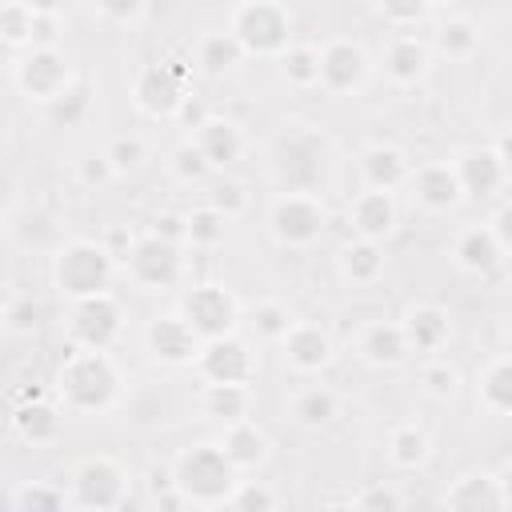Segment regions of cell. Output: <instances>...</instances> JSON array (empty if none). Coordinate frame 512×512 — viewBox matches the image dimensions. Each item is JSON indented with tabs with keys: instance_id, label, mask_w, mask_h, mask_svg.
<instances>
[{
	"instance_id": "6da1fadb",
	"label": "cell",
	"mask_w": 512,
	"mask_h": 512,
	"mask_svg": "<svg viewBox=\"0 0 512 512\" xmlns=\"http://www.w3.org/2000/svg\"><path fill=\"white\" fill-rule=\"evenodd\" d=\"M60 400L72 412H100L120 392V372L104 348H76L60 368Z\"/></svg>"
},
{
	"instance_id": "7a4b0ae2",
	"label": "cell",
	"mask_w": 512,
	"mask_h": 512,
	"mask_svg": "<svg viewBox=\"0 0 512 512\" xmlns=\"http://www.w3.org/2000/svg\"><path fill=\"white\" fill-rule=\"evenodd\" d=\"M172 484L192 504H228L236 480V464L224 456L220 444H192L172 464Z\"/></svg>"
},
{
	"instance_id": "3957f363",
	"label": "cell",
	"mask_w": 512,
	"mask_h": 512,
	"mask_svg": "<svg viewBox=\"0 0 512 512\" xmlns=\"http://www.w3.org/2000/svg\"><path fill=\"white\" fill-rule=\"evenodd\" d=\"M228 32L248 56H280L288 48V12L280 0H244L236 4Z\"/></svg>"
},
{
	"instance_id": "277c9868",
	"label": "cell",
	"mask_w": 512,
	"mask_h": 512,
	"mask_svg": "<svg viewBox=\"0 0 512 512\" xmlns=\"http://www.w3.org/2000/svg\"><path fill=\"white\" fill-rule=\"evenodd\" d=\"M112 264H116V260L104 252V244H96V240H72V244L56 256V288H60L64 296H72V300L108 292Z\"/></svg>"
},
{
	"instance_id": "5b68a950",
	"label": "cell",
	"mask_w": 512,
	"mask_h": 512,
	"mask_svg": "<svg viewBox=\"0 0 512 512\" xmlns=\"http://www.w3.org/2000/svg\"><path fill=\"white\" fill-rule=\"evenodd\" d=\"M324 224H328L324 204L312 192H284L272 204V236L288 248H304V244L320 240Z\"/></svg>"
},
{
	"instance_id": "8992f818",
	"label": "cell",
	"mask_w": 512,
	"mask_h": 512,
	"mask_svg": "<svg viewBox=\"0 0 512 512\" xmlns=\"http://www.w3.org/2000/svg\"><path fill=\"white\" fill-rule=\"evenodd\" d=\"M180 316L192 324V332L200 340H216V336H228L236 328V300L220 284H200L184 296Z\"/></svg>"
},
{
	"instance_id": "52a82bcc",
	"label": "cell",
	"mask_w": 512,
	"mask_h": 512,
	"mask_svg": "<svg viewBox=\"0 0 512 512\" xmlns=\"http://www.w3.org/2000/svg\"><path fill=\"white\" fill-rule=\"evenodd\" d=\"M452 168H456V180H460L464 196L488 200L508 180V148H504V140L496 148H468V152H460V160Z\"/></svg>"
},
{
	"instance_id": "ba28073f",
	"label": "cell",
	"mask_w": 512,
	"mask_h": 512,
	"mask_svg": "<svg viewBox=\"0 0 512 512\" xmlns=\"http://www.w3.org/2000/svg\"><path fill=\"white\" fill-rule=\"evenodd\" d=\"M200 372L208 384H248L256 376V360L248 352V344L240 336H216V340H204L200 352Z\"/></svg>"
},
{
	"instance_id": "9c48e42d",
	"label": "cell",
	"mask_w": 512,
	"mask_h": 512,
	"mask_svg": "<svg viewBox=\"0 0 512 512\" xmlns=\"http://www.w3.org/2000/svg\"><path fill=\"white\" fill-rule=\"evenodd\" d=\"M124 488H128L124 468L108 456H92L76 468V504L80 508H124L128 504Z\"/></svg>"
},
{
	"instance_id": "30bf717a",
	"label": "cell",
	"mask_w": 512,
	"mask_h": 512,
	"mask_svg": "<svg viewBox=\"0 0 512 512\" xmlns=\"http://www.w3.org/2000/svg\"><path fill=\"white\" fill-rule=\"evenodd\" d=\"M68 332H72V344L76 348H108L116 340V332H120V308H116V300L108 292H96V296L76 300Z\"/></svg>"
},
{
	"instance_id": "8fae6325",
	"label": "cell",
	"mask_w": 512,
	"mask_h": 512,
	"mask_svg": "<svg viewBox=\"0 0 512 512\" xmlns=\"http://www.w3.org/2000/svg\"><path fill=\"white\" fill-rule=\"evenodd\" d=\"M16 84L24 96L36 100H56L68 84H72V68L56 48H32L20 64H16Z\"/></svg>"
},
{
	"instance_id": "7c38bea8",
	"label": "cell",
	"mask_w": 512,
	"mask_h": 512,
	"mask_svg": "<svg viewBox=\"0 0 512 512\" xmlns=\"http://www.w3.org/2000/svg\"><path fill=\"white\" fill-rule=\"evenodd\" d=\"M128 272H132V280H140V284H148V288H168V284H176V276H180V244H172V240H160V236H144V240H136L132 244V252H128Z\"/></svg>"
},
{
	"instance_id": "4fadbf2b",
	"label": "cell",
	"mask_w": 512,
	"mask_h": 512,
	"mask_svg": "<svg viewBox=\"0 0 512 512\" xmlns=\"http://www.w3.org/2000/svg\"><path fill=\"white\" fill-rule=\"evenodd\" d=\"M132 96L136 104L148 112V116H172L180 96H184V80H180V68L172 64H148L136 84H132Z\"/></svg>"
},
{
	"instance_id": "5bb4252c",
	"label": "cell",
	"mask_w": 512,
	"mask_h": 512,
	"mask_svg": "<svg viewBox=\"0 0 512 512\" xmlns=\"http://www.w3.org/2000/svg\"><path fill=\"white\" fill-rule=\"evenodd\" d=\"M404 184H412V196H416L428 212H448V208H456L460 196H464V192H460V180H456V168L444 164V160H432V164L412 168Z\"/></svg>"
},
{
	"instance_id": "9a60e30c",
	"label": "cell",
	"mask_w": 512,
	"mask_h": 512,
	"mask_svg": "<svg viewBox=\"0 0 512 512\" xmlns=\"http://www.w3.org/2000/svg\"><path fill=\"white\" fill-rule=\"evenodd\" d=\"M200 336L192 332V324L184 316H156L148 324V348L156 360L164 364H192L200 352Z\"/></svg>"
},
{
	"instance_id": "2e32d148",
	"label": "cell",
	"mask_w": 512,
	"mask_h": 512,
	"mask_svg": "<svg viewBox=\"0 0 512 512\" xmlns=\"http://www.w3.org/2000/svg\"><path fill=\"white\" fill-rule=\"evenodd\" d=\"M280 344H284V360L296 372H320L332 360V336L308 320H292L288 332L280 336Z\"/></svg>"
},
{
	"instance_id": "e0dca14e",
	"label": "cell",
	"mask_w": 512,
	"mask_h": 512,
	"mask_svg": "<svg viewBox=\"0 0 512 512\" xmlns=\"http://www.w3.org/2000/svg\"><path fill=\"white\" fill-rule=\"evenodd\" d=\"M364 72H368V60H364L360 44L332 40V44L320 48V84L328 92H352V88H360Z\"/></svg>"
},
{
	"instance_id": "ac0fdd59",
	"label": "cell",
	"mask_w": 512,
	"mask_h": 512,
	"mask_svg": "<svg viewBox=\"0 0 512 512\" xmlns=\"http://www.w3.org/2000/svg\"><path fill=\"white\" fill-rule=\"evenodd\" d=\"M348 220L356 228V236L364 240H384L396 232V204H392V192H380V188H364L352 204H348Z\"/></svg>"
},
{
	"instance_id": "d6986e66",
	"label": "cell",
	"mask_w": 512,
	"mask_h": 512,
	"mask_svg": "<svg viewBox=\"0 0 512 512\" xmlns=\"http://www.w3.org/2000/svg\"><path fill=\"white\" fill-rule=\"evenodd\" d=\"M408 172H412L408 156H404L400 148H392V144H372V148H364V156H360L364 188L392 192V188H400V184L408 180Z\"/></svg>"
},
{
	"instance_id": "ffe728a7",
	"label": "cell",
	"mask_w": 512,
	"mask_h": 512,
	"mask_svg": "<svg viewBox=\"0 0 512 512\" xmlns=\"http://www.w3.org/2000/svg\"><path fill=\"white\" fill-rule=\"evenodd\" d=\"M196 148L204 152V160H208L212 168H224V164L240 160V152H244V132H240L232 120L208 116V120L196 128Z\"/></svg>"
},
{
	"instance_id": "44dd1931",
	"label": "cell",
	"mask_w": 512,
	"mask_h": 512,
	"mask_svg": "<svg viewBox=\"0 0 512 512\" xmlns=\"http://www.w3.org/2000/svg\"><path fill=\"white\" fill-rule=\"evenodd\" d=\"M400 328H404L408 352H436V348H444V340H448V316H444V308H436V304H416V308H408V316L400 320Z\"/></svg>"
},
{
	"instance_id": "7402d4cb",
	"label": "cell",
	"mask_w": 512,
	"mask_h": 512,
	"mask_svg": "<svg viewBox=\"0 0 512 512\" xmlns=\"http://www.w3.org/2000/svg\"><path fill=\"white\" fill-rule=\"evenodd\" d=\"M508 492H504V480L480 472V476H464L448 496L444 504L448 508H460V512H476V508H508Z\"/></svg>"
},
{
	"instance_id": "603a6c76",
	"label": "cell",
	"mask_w": 512,
	"mask_h": 512,
	"mask_svg": "<svg viewBox=\"0 0 512 512\" xmlns=\"http://www.w3.org/2000/svg\"><path fill=\"white\" fill-rule=\"evenodd\" d=\"M456 260H460V268H468V272H476V276H488V272L500 268L504 248H500V240L488 232V224H480V228H468V232L456 240Z\"/></svg>"
},
{
	"instance_id": "cb8c5ba5",
	"label": "cell",
	"mask_w": 512,
	"mask_h": 512,
	"mask_svg": "<svg viewBox=\"0 0 512 512\" xmlns=\"http://www.w3.org/2000/svg\"><path fill=\"white\" fill-rule=\"evenodd\" d=\"M360 352L368 364H380V368H392L408 356V340H404V328L392 324V320H376L364 328L360 336Z\"/></svg>"
},
{
	"instance_id": "d4e9b609",
	"label": "cell",
	"mask_w": 512,
	"mask_h": 512,
	"mask_svg": "<svg viewBox=\"0 0 512 512\" xmlns=\"http://www.w3.org/2000/svg\"><path fill=\"white\" fill-rule=\"evenodd\" d=\"M220 448H224V456H228V460L236 464V472H240V468H256V464L264 460V452H268V436L244 416V420H232V424L224 428Z\"/></svg>"
},
{
	"instance_id": "484cf974",
	"label": "cell",
	"mask_w": 512,
	"mask_h": 512,
	"mask_svg": "<svg viewBox=\"0 0 512 512\" xmlns=\"http://www.w3.org/2000/svg\"><path fill=\"white\" fill-rule=\"evenodd\" d=\"M428 68V48L416 40V36H400L388 44L384 52V72L396 80V84H416Z\"/></svg>"
},
{
	"instance_id": "4316f807",
	"label": "cell",
	"mask_w": 512,
	"mask_h": 512,
	"mask_svg": "<svg viewBox=\"0 0 512 512\" xmlns=\"http://www.w3.org/2000/svg\"><path fill=\"white\" fill-rule=\"evenodd\" d=\"M340 268H344V276L348 280H356V284H372L380 272H384V248H380V240H352L344 252H340Z\"/></svg>"
},
{
	"instance_id": "83f0119b",
	"label": "cell",
	"mask_w": 512,
	"mask_h": 512,
	"mask_svg": "<svg viewBox=\"0 0 512 512\" xmlns=\"http://www.w3.org/2000/svg\"><path fill=\"white\" fill-rule=\"evenodd\" d=\"M480 404L496 416L512 412V360L508 356H496L484 376H480Z\"/></svg>"
},
{
	"instance_id": "f1b7e54d",
	"label": "cell",
	"mask_w": 512,
	"mask_h": 512,
	"mask_svg": "<svg viewBox=\"0 0 512 512\" xmlns=\"http://www.w3.org/2000/svg\"><path fill=\"white\" fill-rule=\"evenodd\" d=\"M248 404H252L248 384H208V392H204L208 416H216V420H224V424L244 420V416H248Z\"/></svg>"
},
{
	"instance_id": "f546056e",
	"label": "cell",
	"mask_w": 512,
	"mask_h": 512,
	"mask_svg": "<svg viewBox=\"0 0 512 512\" xmlns=\"http://www.w3.org/2000/svg\"><path fill=\"white\" fill-rule=\"evenodd\" d=\"M16 432L32 444H44V440H56L60 436V412L44 400H32L24 408H16Z\"/></svg>"
},
{
	"instance_id": "4dcf8cb0",
	"label": "cell",
	"mask_w": 512,
	"mask_h": 512,
	"mask_svg": "<svg viewBox=\"0 0 512 512\" xmlns=\"http://www.w3.org/2000/svg\"><path fill=\"white\" fill-rule=\"evenodd\" d=\"M280 72L296 88L320 84V48H312V44H288L280 52Z\"/></svg>"
},
{
	"instance_id": "1f68e13d",
	"label": "cell",
	"mask_w": 512,
	"mask_h": 512,
	"mask_svg": "<svg viewBox=\"0 0 512 512\" xmlns=\"http://www.w3.org/2000/svg\"><path fill=\"white\" fill-rule=\"evenodd\" d=\"M240 56H244V48L236 44V36H232V32H208V36L200 40V48H196L200 68H204V72H212V76L228 72Z\"/></svg>"
},
{
	"instance_id": "d6a6232c",
	"label": "cell",
	"mask_w": 512,
	"mask_h": 512,
	"mask_svg": "<svg viewBox=\"0 0 512 512\" xmlns=\"http://www.w3.org/2000/svg\"><path fill=\"white\" fill-rule=\"evenodd\" d=\"M292 416L304 424V428H324L332 416H336V396L328 388H304L296 400H292Z\"/></svg>"
},
{
	"instance_id": "836d02e7",
	"label": "cell",
	"mask_w": 512,
	"mask_h": 512,
	"mask_svg": "<svg viewBox=\"0 0 512 512\" xmlns=\"http://www.w3.org/2000/svg\"><path fill=\"white\" fill-rule=\"evenodd\" d=\"M388 452H392V460H396L400 468H416V464L428 460V432L416 428V424H404V428L392 432Z\"/></svg>"
},
{
	"instance_id": "e575fe53",
	"label": "cell",
	"mask_w": 512,
	"mask_h": 512,
	"mask_svg": "<svg viewBox=\"0 0 512 512\" xmlns=\"http://www.w3.org/2000/svg\"><path fill=\"white\" fill-rule=\"evenodd\" d=\"M188 220V244H200V248H212V244H220L224 240V228H228V216L224 212H216L212 204H204V208H196V212H188L184 216Z\"/></svg>"
},
{
	"instance_id": "d590c367",
	"label": "cell",
	"mask_w": 512,
	"mask_h": 512,
	"mask_svg": "<svg viewBox=\"0 0 512 512\" xmlns=\"http://www.w3.org/2000/svg\"><path fill=\"white\" fill-rule=\"evenodd\" d=\"M476 24L472 20H444L440 28H436V48L444 52V56H472V48H476Z\"/></svg>"
},
{
	"instance_id": "8d00e7d4",
	"label": "cell",
	"mask_w": 512,
	"mask_h": 512,
	"mask_svg": "<svg viewBox=\"0 0 512 512\" xmlns=\"http://www.w3.org/2000/svg\"><path fill=\"white\" fill-rule=\"evenodd\" d=\"M48 108H52L56 124H76L84 116V108H88V84H68L56 100H48Z\"/></svg>"
},
{
	"instance_id": "74e56055",
	"label": "cell",
	"mask_w": 512,
	"mask_h": 512,
	"mask_svg": "<svg viewBox=\"0 0 512 512\" xmlns=\"http://www.w3.org/2000/svg\"><path fill=\"white\" fill-rule=\"evenodd\" d=\"M172 172L192 184V180H204V176L212 172V164L204 160V152L196 148V140H188V144H180V148L172 152Z\"/></svg>"
},
{
	"instance_id": "f35d334b",
	"label": "cell",
	"mask_w": 512,
	"mask_h": 512,
	"mask_svg": "<svg viewBox=\"0 0 512 512\" xmlns=\"http://www.w3.org/2000/svg\"><path fill=\"white\" fill-rule=\"evenodd\" d=\"M0 36H4L8 44H24V40L32 36V12H28L20 0H12V4L0 8Z\"/></svg>"
},
{
	"instance_id": "ab89813d",
	"label": "cell",
	"mask_w": 512,
	"mask_h": 512,
	"mask_svg": "<svg viewBox=\"0 0 512 512\" xmlns=\"http://www.w3.org/2000/svg\"><path fill=\"white\" fill-rule=\"evenodd\" d=\"M252 324H256V332H260L264 340H280V336L288 332L292 316H288V308H284V304H276V300H264V304L256 308Z\"/></svg>"
},
{
	"instance_id": "60d3db41",
	"label": "cell",
	"mask_w": 512,
	"mask_h": 512,
	"mask_svg": "<svg viewBox=\"0 0 512 512\" xmlns=\"http://www.w3.org/2000/svg\"><path fill=\"white\" fill-rule=\"evenodd\" d=\"M104 156H108V164H112L116 172H128V168H136V164L144 160V140H140V136H116Z\"/></svg>"
},
{
	"instance_id": "b9f144b4",
	"label": "cell",
	"mask_w": 512,
	"mask_h": 512,
	"mask_svg": "<svg viewBox=\"0 0 512 512\" xmlns=\"http://www.w3.org/2000/svg\"><path fill=\"white\" fill-rule=\"evenodd\" d=\"M228 504L240 508V512H268L276 504V496L268 488H260V484H236L232 496H228Z\"/></svg>"
},
{
	"instance_id": "7bdbcfd3",
	"label": "cell",
	"mask_w": 512,
	"mask_h": 512,
	"mask_svg": "<svg viewBox=\"0 0 512 512\" xmlns=\"http://www.w3.org/2000/svg\"><path fill=\"white\" fill-rule=\"evenodd\" d=\"M376 8L388 24H416L428 12V0H376Z\"/></svg>"
},
{
	"instance_id": "ee69618b",
	"label": "cell",
	"mask_w": 512,
	"mask_h": 512,
	"mask_svg": "<svg viewBox=\"0 0 512 512\" xmlns=\"http://www.w3.org/2000/svg\"><path fill=\"white\" fill-rule=\"evenodd\" d=\"M404 500L392 492V488H384V484H372V488H364L360 496H356V508H364V512H396Z\"/></svg>"
},
{
	"instance_id": "f6af8a7d",
	"label": "cell",
	"mask_w": 512,
	"mask_h": 512,
	"mask_svg": "<svg viewBox=\"0 0 512 512\" xmlns=\"http://www.w3.org/2000/svg\"><path fill=\"white\" fill-rule=\"evenodd\" d=\"M212 208H216V212H224V216L232 220V216L244 208V188H240L236 180H220V184H216V192H212Z\"/></svg>"
},
{
	"instance_id": "bcb514c9",
	"label": "cell",
	"mask_w": 512,
	"mask_h": 512,
	"mask_svg": "<svg viewBox=\"0 0 512 512\" xmlns=\"http://www.w3.org/2000/svg\"><path fill=\"white\" fill-rule=\"evenodd\" d=\"M32 48H56L60 40V20L48 16V12H32Z\"/></svg>"
},
{
	"instance_id": "7dc6e473",
	"label": "cell",
	"mask_w": 512,
	"mask_h": 512,
	"mask_svg": "<svg viewBox=\"0 0 512 512\" xmlns=\"http://www.w3.org/2000/svg\"><path fill=\"white\" fill-rule=\"evenodd\" d=\"M112 176H116V168L108 164V156H104V152H100V156H84V160H80V180H84L88 188H92V184L100 188V184H108Z\"/></svg>"
},
{
	"instance_id": "c3c4849f",
	"label": "cell",
	"mask_w": 512,
	"mask_h": 512,
	"mask_svg": "<svg viewBox=\"0 0 512 512\" xmlns=\"http://www.w3.org/2000/svg\"><path fill=\"white\" fill-rule=\"evenodd\" d=\"M424 384H428L432 396H452V392H456V368H448V364H428V368H424Z\"/></svg>"
},
{
	"instance_id": "681fc988",
	"label": "cell",
	"mask_w": 512,
	"mask_h": 512,
	"mask_svg": "<svg viewBox=\"0 0 512 512\" xmlns=\"http://www.w3.org/2000/svg\"><path fill=\"white\" fill-rule=\"evenodd\" d=\"M144 4H148V0H96V8H100L108 20H116V24H132V20L144 12Z\"/></svg>"
},
{
	"instance_id": "f907efd6",
	"label": "cell",
	"mask_w": 512,
	"mask_h": 512,
	"mask_svg": "<svg viewBox=\"0 0 512 512\" xmlns=\"http://www.w3.org/2000/svg\"><path fill=\"white\" fill-rule=\"evenodd\" d=\"M152 236L172 240V244H184V236H188V220H184V216H176V212H160V216H156V224H152Z\"/></svg>"
},
{
	"instance_id": "816d5d0a",
	"label": "cell",
	"mask_w": 512,
	"mask_h": 512,
	"mask_svg": "<svg viewBox=\"0 0 512 512\" xmlns=\"http://www.w3.org/2000/svg\"><path fill=\"white\" fill-rule=\"evenodd\" d=\"M8 324H12L16 332L36 328V324H40V304H32V300H16V304L8 308Z\"/></svg>"
},
{
	"instance_id": "f5cc1de1",
	"label": "cell",
	"mask_w": 512,
	"mask_h": 512,
	"mask_svg": "<svg viewBox=\"0 0 512 512\" xmlns=\"http://www.w3.org/2000/svg\"><path fill=\"white\" fill-rule=\"evenodd\" d=\"M12 504H20V508H56V504H64V496L44 492V488H24V492L12 496Z\"/></svg>"
},
{
	"instance_id": "db71d44e",
	"label": "cell",
	"mask_w": 512,
	"mask_h": 512,
	"mask_svg": "<svg viewBox=\"0 0 512 512\" xmlns=\"http://www.w3.org/2000/svg\"><path fill=\"white\" fill-rule=\"evenodd\" d=\"M100 244H104V252H108L112 260H128V252H132L136 240H132V232H124V228H108Z\"/></svg>"
},
{
	"instance_id": "11a10c76",
	"label": "cell",
	"mask_w": 512,
	"mask_h": 512,
	"mask_svg": "<svg viewBox=\"0 0 512 512\" xmlns=\"http://www.w3.org/2000/svg\"><path fill=\"white\" fill-rule=\"evenodd\" d=\"M508 224H512V208H508V204H500V208H496V216H492V224H488V232L500 240V248H504V252L512 248V228H508Z\"/></svg>"
},
{
	"instance_id": "9f6ffc18",
	"label": "cell",
	"mask_w": 512,
	"mask_h": 512,
	"mask_svg": "<svg viewBox=\"0 0 512 512\" xmlns=\"http://www.w3.org/2000/svg\"><path fill=\"white\" fill-rule=\"evenodd\" d=\"M172 116H180L184 124H192V128H200L204 120H208V112H204V104L200 100H192V96H180V104H176V112Z\"/></svg>"
},
{
	"instance_id": "6f0895ef",
	"label": "cell",
	"mask_w": 512,
	"mask_h": 512,
	"mask_svg": "<svg viewBox=\"0 0 512 512\" xmlns=\"http://www.w3.org/2000/svg\"><path fill=\"white\" fill-rule=\"evenodd\" d=\"M28 12H48V16H56L60 12V0H20Z\"/></svg>"
},
{
	"instance_id": "680465c9",
	"label": "cell",
	"mask_w": 512,
	"mask_h": 512,
	"mask_svg": "<svg viewBox=\"0 0 512 512\" xmlns=\"http://www.w3.org/2000/svg\"><path fill=\"white\" fill-rule=\"evenodd\" d=\"M8 48H12V44H8V40H4V36H0V60H4V56H8Z\"/></svg>"
},
{
	"instance_id": "91938a15",
	"label": "cell",
	"mask_w": 512,
	"mask_h": 512,
	"mask_svg": "<svg viewBox=\"0 0 512 512\" xmlns=\"http://www.w3.org/2000/svg\"><path fill=\"white\" fill-rule=\"evenodd\" d=\"M428 4H452V0H428Z\"/></svg>"
}]
</instances>
